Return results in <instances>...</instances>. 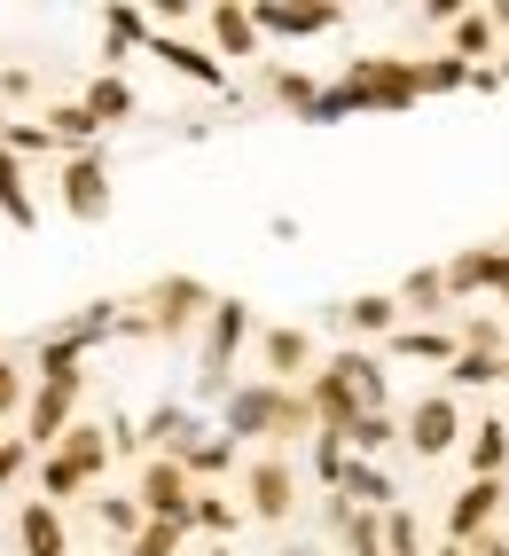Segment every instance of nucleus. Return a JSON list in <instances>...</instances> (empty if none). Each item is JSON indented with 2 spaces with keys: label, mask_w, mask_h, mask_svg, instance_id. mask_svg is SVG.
Returning a JSON list of instances; mask_svg holds the SVG:
<instances>
[{
  "label": "nucleus",
  "mask_w": 509,
  "mask_h": 556,
  "mask_svg": "<svg viewBox=\"0 0 509 556\" xmlns=\"http://www.w3.org/2000/svg\"><path fill=\"white\" fill-rule=\"evenodd\" d=\"M9 407H24V377H16V361L0 353V416H9Z\"/></svg>",
  "instance_id": "41"
},
{
  "label": "nucleus",
  "mask_w": 509,
  "mask_h": 556,
  "mask_svg": "<svg viewBox=\"0 0 509 556\" xmlns=\"http://www.w3.org/2000/svg\"><path fill=\"white\" fill-rule=\"evenodd\" d=\"M94 526L111 533V541H133V533H141V509H133V494H94Z\"/></svg>",
  "instance_id": "34"
},
{
  "label": "nucleus",
  "mask_w": 509,
  "mask_h": 556,
  "mask_svg": "<svg viewBox=\"0 0 509 556\" xmlns=\"http://www.w3.org/2000/svg\"><path fill=\"white\" fill-rule=\"evenodd\" d=\"M447 31H455V48H447V55H455V63H470V71H486V55H494V40H501V31L486 24V9H462Z\"/></svg>",
  "instance_id": "27"
},
{
  "label": "nucleus",
  "mask_w": 509,
  "mask_h": 556,
  "mask_svg": "<svg viewBox=\"0 0 509 556\" xmlns=\"http://www.w3.org/2000/svg\"><path fill=\"white\" fill-rule=\"evenodd\" d=\"M259 24V40H321V31H338V9H251Z\"/></svg>",
  "instance_id": "20"
},
{
  "label": "nucleus",
  "mask_w": 509,
  "mask_h": 556,
  "mask_svg": "<svg viewBox=\"0 0 509 556\" xmlns=\"http://www.w3.org/2000/svg\"><path fill=\"white\" fill-rule=\"evenodd\" d=\"M31 87H40V79H31V71L16 63V71H0V110H9V102H24Z\"/></svg>",
  "instance_id": "42"
},
{
  "label": "nucleus",
  "mask_w": 509,
  "mask_h": 556,
  "mask_svg": "<svg viewBox=\"0 0 509 556\" xmlns=\"http://www.w3.org/2000/svg\"><path fill=\"white\" fill-rule=\"evenodd\" d=\"M501 384H509V353H501Z\"/></svg>",
  "instance_id": "47"
},
{
  "label": "nucleus",
  "mask_w": 509,
  "mask_h": 556,
  "mask_svg": "<svg viewBox=\"0 0 509 556\" xmlns=\"http://www.w3.org/2000/svg\"><path fill=\"white\" fill-rule=\"evenodd\" d=\"M220 431L236 439H267V447L282 455L290 439H314V416H306V400H298V384H228V400H220Z\"/></svg>",
  "instance_id": "1"
},
{
  "label": "nucleus",
  "mask_w": 509,
  "mask_h": 556,
  "mask_svg": "<svg viewBox=\"0 0 509 556\" xmlns=\"http://www.w3.org/2000/svg\"><path fill=\"white\" fill-rule=\"evenodd\" d=\"M243 345H251V306L212 299V314H204V400H228V368Z\"/></svg>",
  "instance_id": "8"
},
{
  "label": "nucleus",
  "mask_w": 509,
  "mask_h": 556,
  "mask_svg": "<svg viewBox=\"0 0 509 556\" xmlns=\"http://www.w3.org/2000/svg\"><path fill=\"white\" fill-rule=\"evenodd\" d=\"M440 556H462V548H440Z\"/></svg>",
  "instance_id": "49"
},
{
  "label": "nucleus",
  "mask_w": 509,
  "mask_h": 556,
  "mask_svg": "<svg viewBox=\"0 0 509 556\" xmlns=\"http://www.w3.org/2000/svg\"><path fill=\"white\" fill-rule=\"evenodd\" d=\"M392 353H408V361H455V338H447V329H408V321H399L392 329Z\"/></svg>",
  "instance_id": "31"
},
{
  "label": "nucleus",
  "mask_w": 509,
  "mask_h": 556,
  "mask_svg": "<svg viewBox=\"0 0 509 556\" xmlns=\"http://www.w3.org/2000/svg\"><path fill=\"white\" fill-rule=\"evenodd\" d=\"M204 31H212V55L236 63V55H259V24H251V9H236V0H220V9H204Z\"/></svg>",
  "instance_id": "17"
},
{
  "label": "nucleus",
  "mask_w": 509,
  "mask_h": 556,
  "mask_svg": "<svg viewBox=\"0 0 509 556\" xmlns=\"http://www.w3.org/2000/svg\"><path fill=\"white\" fill-rule=\"evenodd\" d=\"M486 24H494V31H509V0H501V9H486Z\"/></svg>",
  "instance_id": "44"
},
{
  "label": "nucleus",
  "mask_w": 509,
  "mask_h": 556,
  "mask_svg": "<svg viewBox=\"0 0 509 556\" xmlns=\"http://www.w3.org/2000/svg\"><path fill=\"white\" fill-rule=\"evenodd\" d=\"M79 400H87V377H40V384L24 392V424H31V431H24V447H31V455H48L55 439L79 424Z\"/></svg>",
  "instance_id": "7"
},
{
  "label": "nucleus",
  "mask_w": 509,
  "mask_h": 556,
  "mask_svg": "<svg viewBox=\"0 0 509 556\" xmlns=\"http://www.w3.org/2000/svg\"><path fill=\"white\" fill-rule=\"evenodd\" d=\"M189 502H196V486H189V470H180L173 455H150V463H141V478H133L141 526H189Z\"/></svg>",
  "instance_id": "9"
},
{
  "label": "nucleus",
  "mask_w": 509,
  "mask_h": 556,
  "mask_svg": "<svg viewBox=\"0 0 509 556\" xmlns=\"http://www.w3.org/2000/svg\"><path fill=\"white\" fill-rule=\"evenodd\" d=\"M212 299H220V290L196 282V275H157L150 290H141V314H133V321H141V338L180 345V338H196V329H204Z\"/></svg>",
  "instance_id": "4"
},
{
  "label": "nucleus",
  "mask_w": 509,
  "mask_h": 556,
  "mask_svg": "<svg viewBox=\"0 0 509 556\" xmlns=\"http://www.w3.org/2000/svg\"><path fill=\"white\" fill-rule=\"evenodd\" d=\"M267 87H275V102H282V110H298V118H306V110H314V94H321V87L306 79V71H282V63L267 71Z\"/></svg>",
  "instance_id": "37"
},
{
  "label": "nucleus",
  "mask_w": 509,
  "mask_h": 556,
  "mask_svg": "<svg viewBox=\"0 0 509 556\" xmlns=\"http://www.w3.org/2000/svg\"><path fill=\"white\" fill-rule=\"evenodd\" d=\"M455 87H470V63H455V55L416 63V94H455Z\"/></svg>",
  "instance_id": "36"
},
{
  "label": "nucleus",
  "mask_w": 509,
  "mask_h": 556,
  "mask_svg": "<svg viewBox=\"0 0 509 556\" xmlns=\"http://www.w3.org/2000/svg\"><path fill=\"white\" fill-rule=\"evenodd\" d=\"M501 275H509V251H455L447 267H440V282H447V306H462L470 290H501Z\"/></svg>",
  "instance_id": "15"
},
{
  "label": "nucleus",
  "mask_w": 509,
  "mask_h": 556,
  "mask_svg": "<svg viewBox=\"0 0 509 556\" xmlns=\"http://www.w3.org/2000/svg\"><path fill=\"white\" fill-rule=\"evenodd\" d=\"M133 439H141V447H150V455H173V463H180V455H189L196 439H204V424H196V416H189V407H180V400H157L150 416L133 424Z\"/></svg>",
  "instance_id": "13"
},
{
  "label": "nucleus",
  "mask_w": 509,
  "mask_h": 556,
  "mask_svg": "<svg viewBox=\"0 0 509 556\" xmlns=\"http://www.w3.org/2000/svg\"><path fill=\"white\" fill-rule=\"evenodd\" d=\"M338 502H353V509H392L399 494H392V478H384L377 463H353V455H345V478H338Z\"/></svg>",
  "instance_id": "26"
},
{
  "label": "nucleus",
  "mask_w": 509,
  "mask_h": 556,
  "mask_svg": "<svg viewBox=\"0 0 509 556\" xmlns=\"http://www.w3.org/2000/svg\"><path fill=\"white\" fill-rule=\"evenodd\" d=\"M392 306H399V314H408V306H416V314H447V282H440V267H408V282L392 290Z\"/></svg>",
  "instance_id": "29"
},
{
  "label": "nucleus",
  "mask_w": 509,
  "mask_h": 556,
  "mask_svg": "<svg viewBox=\"0 0 509 556\" xmlns=\"http://www.w3.org/2000/svg\"><path fill=\"white\" fill-rule=\"evenodd\" d=\"M330 368H338V377L353 384L360 416H392V400H384V368H377L369 353H360V345H338V353H330Z\"/></svg>",
  "instance_id": "18"
},
{
  "label": "nucleus",
  "mask_w": 509,
  "mask_h": 556,
  "mask_svg": "<svg viewBox=\"0 0 509 556\" xmlns=\"http://www.w3.org/2000/svg\"><path fill=\"white\" fill-rule=\"evenodd\" d=\"M259 368H267V384H306L314 377V338H306L298 321L259 329Z\"/></svg>",
  "instance_id": "12"
},
{
  "label": "nucleus",
  "mask_w": 509,
  "mask_h": 556,
  "mask_svg": "<svg viewBox=\"0 0 509 556\" xmlns=\"http://www.w3.org/2000/svg\"><path fill=\"white\" fill-rule=\"evenodd\" d=\"M462 431H470L462 400L455 392H423L408 416H399V447H416V463H440V455L462 447Z\"/></svg>",
  "instance_id": "5"
},
{
  "label": "nucleus",
  "mask_w": 509,
  "mask_h": 556,
  "mask_svg": "<svg viewBox=\"0 0 509 556\" xmlns=\"http://www.w3.org/2000/svg\"><path fill=\"white\" fill-rule=\"evenodd\" d=\"M180 541H189V526H141L126 541V556H180Z\"/></svg>",
  "instance_id": "39"
},
{
  "label": "nucleus",
  "mask_w": 509,
  "mask_h": 556,
  "mask_svg": "<svg viewBox=\"0 0 509 556\" xmlns=\"http://www.w3.org/2000/svg\"><path fill=\"white\" fill-rule=\"evenodd\" d=\"M204 556H236V548H204Z\"/></svg>",
  "instance_id": "46"
},
{
  "label": "nucleus",
  "mask_w": 509,
  "mask_h": 556,
  "mask_svg": "<svg viewBox=\"0 0 509 556\" xmlns=\"http://www.w3.org/2000/svg\"><path fill=\"white\" fill-rule=\"evenodd\" d=\"M111 204H118L111 157H102V150H71V157H63V212L94 228V219H111Z\"/></svg>",
  "instance_id": "10"
},
{
  "label": "nucleus",
  "mask_w": 509,
  "mask_h": 556,
  "mask_svg": "<svg viewBox=\"0 0 509 556\" xmlns=\"http://www.w3.org/2000/svg\"><path fill=\"white\" fill-rule=\"evenodd\" d=\"M79 110H87L94 126H126V118H133V87H126V79H111V71H94L87 94H79Z\"/></svg>",
  "instance_id": "24"
},
{
  "label": "nucleus",
  "mask_w": 509,
  "mask_h": 556,
  "mask_svg": "<svg viewBox=\"0 0 509 556\" xmlns=\"http://www.w3.org/2000/svg\"><path fill=\"white\" fill-rule=\"evenodd\" d=\"M330 87L345 94L353 118H360V110H377V118H399V110H416V102H423V94H416V55H353Z\"/></svg>",
  "instance_id": "2"
},
{
  "label": "nucleus",
  "mask_w": 509,
  "mask_h": 556,
  "mask_svg": "<svg viewBox=\"0 0 509 556\" xmlns=\"http://www.w3.org/2000/svg\"><path fill=\"white\" fill-rule=\"evenodd\" d=\"M236 509L259 517V526H290V517H298V463H290V455H251Z\"/></svg>",
  "instance_id": "6"
},
{
  "label": "nucleus",
  "mask_w": 509,
  "mask_h": 556,
  "mask_svg": "<svg viewBox=\"0 0 509 556\" xmlns=\"http://www.w3.org/2000/svg\"><path fill=\"white\" fill-rule=\"evenodd\" d=\"M236 526H243V509H236L228 494L196 486V502H189V533H204L212 548H228V541H236Z\"/></svg>",
  "instance_id": "23"
},
{
  "label": "nucleus",
  "mask_w": 509,
  "mask_h": 556,
  "mask_svg": "<svg viewBox=\"0 0 509 556\" xmlns=\"http://www.w3.org/2000/svg\"><path fill=\"white\" fill-rule=\"evenodd\" d=\"M24 470H31V447H24V439H0V494H9Z\"/></svg>",
  "instance_id": "40"
},
{
  "label": "nucleus",
  "mask_w": 509,
  "mask_h": 556,
  "mask_svg": "<svg viewBox=\"0 0 509 556\" xmlns=\"http://www.w3.org/2000/svg\"><path fill=\"white\" fill-rule=\"evenodd\" d=\"M102 470H111V439H102V424H87V416H79V424H71L55 447L40 455V502H55V509H63L71 494H87Z\"/></svg>",
  "instance_id": "3"
},
{
  "label": "nucleus",
  "mask_w": 509,
  "mask_h": 556,
  "mask_svg": "<svg viewBox=\"0 0 509 556\" xmlns=\"http://www.w3.org/2000/svg\"><path fill=\"white\" fill-rule=\"evenodd\" d=\"M486 384H501V361H486V353H455L447 361V392L462 400V392H486Z\"/></svg>",
  "instance_id": "32"
},
{
  "label": "nucleus",
  "mask_w": 509,
  "mask_h": 556,
  "mask_svg": "<svg viewBox=\"0 0 509 556\" xmlns=\"http://www.w3.org/2000/svg\"><path fill=\"white\" fill-rule=\"evenodd\" d=\"M0 219H9V228H24V236L40 228V197L24 189V165H16L9 150H0Z\"/></svg>",
  "instance_id": "25"
},
{
  "label": "nucleus",
  "mask_w": 509,
  "mask_h": 556,
  "mask_svg": "<svg viewBox=\"0 0 509 556\" xmlns=\"http://www.w3.org/2000/svg\"><path fill=\"white\" fill-rule=\"evenodd\" d=\"M180 470H189V486H212V478H236L243 470V447H236L228 431H204L196 447L180 455Z\"/></svg>",
  "instance_id": "21"
},
{
  "label": "nucleus",
  "mask_w": 509,
  "mask_h": 556,
  "mask_svg": "<svg viewBox=\"0 0 509 556\" xmlns=\"http://www.w3.org/2000/svg\"><path fill=\"white\" fill-rule=\"evenodd\" d=\"M330 321L353 329V338H392V329H399V306H392V290H360V299L330 306Z\"/></svg>",
  "instance_id": "19"
},
{
  "label": "nucleus",
  "mask_w": 509,
  "mask_h": 556,
  "mask_svg": "<svg viewBox=\"0 0 509 556\" xmlns=\"http://www.w3.org/2000/svg\"><path fill=\"white\" fill-rule=\"evenodd\" d=\"M501 478H470V486L447 502V548H470L479 533H494V517H501Z\"/></svg>",
  "instance_id": "11"
},
{
  "label": "nucleus",
  "mask_w": 509,
  "mask_h": 556,
  "mask_svg": "<svg viewBox=\"0 0 509 556\" xmlns=\"http://www.w3.org/2000/svg\"><path fill=\"white\" fill-rule=\"evenodd\" d=\"M399 447V416H360L353 431H345V455L353 463H377V455H392Z\"/></svg>",
  "instance_id": "28"
},
{
  "label": "nucleus",
  "mask_w": 509,
  "mask_h": 556,
  "mask_svg": "<svg viewBox=\"0 0 509 556\" xmlns=\"http://www.w3.org/2000/svg\"><path fill=\"white\" fill-rule=\"evenodd\" d=\"M150 55L165 71H180L189 87H228V63L212 55V48H196V40H180V31H150Z\"/></svg>",
  "instance_id": "14"
},
{
  "label": "nucleus",
  "mask_w": 509,
  "mask_h": 556,
  "mask_svg": "<svg viewBox=\"0 0 509 556\" xmlns=\"http://www.w3.org/2000/svg\"><path fill=\"white\" fill-rule=\"evenodd\" d=\"M0 134H9V110H0Z\"/></svg>",
  "instance_id": "48"
},
{
  "label": "nucleus",
  "mask_w": 509,
  "mask_h": 556,
  "mask_svg": "<svg viewBox=\"0 0 509 556\" xmlns=\"http://www.w3.org/2000/svg\"><path fill=\"white\" fill-rule=\"evenodd\" d=\"M306 455H314V478L338 494V478H345V439H330V431H314L306 439Z\"/></svg>",
  "instance_id": "38"
},
{
  "label": "nucleus",
  "mask_w": 509,
  "mask_h": 556,
  "mask_svg": "<svg viewBox=\"0 0 509 556\" xmlns=\"http://www.w3.org/2000/svg\"><path fill=\"white\" fill-rule=\"evenodd\" d=\"M462 556H509V533H479V541H470Z\"/></svg>",
  "instance_id": "43"
},
{
  "label": "nucleus",
  "mask_w": 509,
  "mask_h": 556,
  "mask_svg": "<svg viewBox=\"0 0 509 556\" xmlns=\"http://www.w3.org/2000/svg\"><path fill=\"white\" fill-rule=\"evenodd\" d=\"M462 455H470V478H501L509 470V424L479 416V431H462Z\"/></svg>",
  "instance_id": "22"
},
{
  "label": "nucleus",
  "mask_w": 509,
  "mask_h": 556,
  "mask_svg": "<svg viewBox=\"0 0 509 556\" xmlns=\"http://www.w3.org/2000/svg\"><path fill=\"white\" fill-rule=\"evenodd\" d=\"M0 150H9L16 165H24V157H55V134H48L40 118H9V134H0Z\"/></svg>",
  "instance_id": "33"
},
{
  "label": "nucleus",
  "mask_w": 509,
  "mask_h": 556,
  "mask_svg": "<svg viewBox=\"0 0 509 556\" xmlns=\"http://www.w3.org/2000/svg\"><path fill=\"white\" fill-rule=\"evenodd\" d=\"M494 299H501V329H509V275H501V290H494Z\"/></svg>",
  "instance_id": "45"
},
{
  "label": "nucleus",
  "mask_w": 509,
  "mask_h": 556,
  "mask_svg": "<svg viewBox=\"0 0 509 556\" xmlns=\"http://www.w3.org/2000/svg\"><path fill=\"white\" fill-rule=\"evenodd\" d=\"M377 541H384V556H423V526H416V509H408V502H392V509L377 517Z\"/></svg>",
  "instance_id": "30"
},
{
  "label": "nucleus",
  "mask_w": 509,
  "mask_h": 556,
  "mask_svg": "<svg viewBox=\"0 0 509 556\" xmlns=\"http://www.w3.org/2000/svg\"><path fill=\"white\" fill-rule=\"evenodd\" d=\"M16 548H24V556H71V526H63V509L31 494V502L16 509Z\"/></svg>",
  "instance_id": "16"
},
{
  "label": "nucleus",
  "mask_w": 509,
  "mask_h": 556,
  "mask_svg": "<svg viewBox=\"0 0 509 556\" xmlns=\"http://www.w3.org/2000/svg\"><path fill=\"white\" fill-rule=\"evenodd\" d=\"M102 40H111V48H102V63H111L118 48L150 40V16H141V9H102Z\"/></svg>",
  "instance_id": "35"
}]
</instances>
